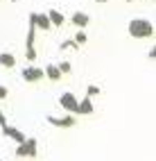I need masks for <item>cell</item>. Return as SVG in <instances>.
Returning <instances> with one entry per match:
<instances>
[{
    "instance_id": "8fae6325",
    "label": "cell",
    "mask_w": 156,
    "mask_h": 161,
    "mask_svg": "<svg viewBox=\"0 0 156 161\" xmlns=\"http://www.w3.org/2000/svg\"><path fill=\"white\" fill-rule=\"evenodd\" d=\"M43 75H45L50 82H59L61 77H64V75H61V70L57 68V64H48V66L43 68Z\"/></svg>"
},
{
    "instance_id": "9a60e30c",
    "label": "cell",
    "mask_w": 156,
    "mask_h": 161,
    "mask_svg": "<svg viewBox=\"0 0 156 161\" xmlns=\"http://www.w3.org/2000/svg\"><path fill=\"white\" fill-rule=\"evenodd\" d=\"M72 41H75L77 46H84L86 41H88V36H86V32H84V30H79L77 34H75V39H72Z\"/></svg>"
},
{
    "instance_id": "2e32d148",
    "label": "cell",
    "mask_w": 156,
    "mask_h": 161,
    "mask_svg": "<svg viewBox=\"0 0 156 161\" xmlns=\"http://www.w3.org/2000/svg\"><path fill=\"white\" fill-rule=\"evenodd\" d=\"M70 48H79L77 43H75V41H72V39H66V41H61V43H59V50H70Z\"/></svg>"
},
{
    "instance_id": "52a82bcc",
    "label": "cell",
    "mask_w": 156,
    "mask_h": 161,
    "mask_svg": "<svg viewBox=\"0 0 156 161\" xmlns=\"http://www.w3.org/2000/svg\"><path fill=\"white\" fill-rule=\"evenodd\" d=\"M3 136H9V138H14L16 143H23L25 138H27L23 132L18 130V127H12V125H5V127H3Z\"/></svg>"
},
{
    "instance_id": "ba28073f",
    "label": "cell",
    "mask_w": 156,
    "mask_h": 161,
    "mask_svg": "<svg viewBox=\"0 0 156 161\" xmlns=\"http://www.w3.org/2000/svg\"><path fill=\"white\" fill-rule=\"evenodd\" d=\"M48 14V18H50V25L52 27H64V23H66V16L59 12V9H50V12H45Z\"/></svg>"
},
{
    "instance_id": "5b68a950",
    "label": "cell",
    "mask_w": 156,
    "mask_h": 161,
    "mask_svg": "<svg viewBox=\"0 0 156 161\" xmlns=\"http://www.w3.org/2000/svg\"><path fill=\"white\" fill-rule=\"evenodd\" d=\"M20 77H23V82H29V84H36L45 77L43 75V68L41 66H25L23 73H20Z\"/></svg>"
},
{
    "instance_id": "7c38bea8",
    "label": "cell",
    "mask_w": 156,
    "mask_h": 161,
    "mask_svg": "<svg viewBox=\"0 0 156 161\" xmlns=\"http://www.w3.org/2000/svg\"><path fill=\"white\" fill-rule=\"evenodd\" d=\"M34 27L39 30H43V32H48V30H52V25H50V18H48V14H36L34 16Z\"/></svg>"
},
{
    "instance_id": "7402d4cb",
    "label": "cell",
    "mask_w": 156,
    "mask_h": 161,
    "mask_svg": "<svg viewBox=\"0 0 156 161\" xmlns=\"http://www.w3.org/2000/svg\"><path fill=\"white\" fill-rule=\"evenodd\" d=\"M124 3H133V0H124Z\"/></svg>"
},
{
    "instance_id": "4fadbf2b",
    "label": "cell",
    "mask_w": 156,
    "mask_h": 161,
    "mask_svg": "<svg viewBox=\"0 0 156 161\" xmlns=\"http://www.w3.org/2000/svg\"><path fill=\"white\" fill-rule=\"evenodd\" d=\"M0 66L3 68H14L16 66V57L12 55V52H0Z\"/></svg>"
},
{
    "instance_id": "8992f818",
    "label": "cell",
    "mask_w": 156,
    "mask_h": 161,
    "mask_svg": "<svg viewBox=\"0 0 156 161\" xmlns=\"http://www.w3.org/2000/svg\"><path fill=\"white\" fill-rule=\"evenodd\" d=\"M77 95L75 93H70V91H66V93H61L59 95V104L64 107V109L68 111V114H77Z\"/></svg>"
},
{
    "instance_id": "44dd1931",
    "label": "cell",
    "mask_w": 156,
    "mask_h": 161,
    "mask_svg": "<svg viewBox=\"0 0 156 161\" xmlns=\"http://www.w3.org/2000/svg\"><path fill=\"white\" fill-rule=\"evenodd\" d=\"M95 3H97V5H104V3H107V0H95Z\"/></svg>"
},
{
    "instance_id": "603a6c76",
    "label": "cell",
    "mask_w": 156,
    "mask_h": 161,
    "mask_svg": "<svg viewBox=\"0 0 156 161\" xmlns=\"http://www.w3.org/2000/svg\"><path fill=\"white\" fill-rule=\"evenodd\" d=\"M12 3H18V0H12Z\"/></svg>"
},
{
    "instance_id": "cb8c5ba5",
    "label": "cell",
    "mask_w": 156,
    "mask_h": 161,
    "mask_svg": "<svg viewBox=\"0 0 156 161\" xmlns=\"http://www.w3.org/2000/svg\"><path fill=\"white\" fill-rule=\"evenodd\" d=\"M0 161H3V159H0Z\"/></svg>"
},
{
    "instance_id": "30bf717a",
    "label": "cell",
    "mask_w": 156,
    "mask_h": 161,
    "mask_svg": "<svg viewBox=\"0 0 156 161\" xmlns=\"http://www.w3.org/2000/svg\"><path fill=\"white\" fill-rule=\"evenodd\" d=\"M72 25H75V27H79V30H84L88 23H91V16L86 14V12H75V14H72Z\"/></svg>"
},
{
    "instance_id": "ac0fdd59",
    "label": "cell",
    "mask_w": 156,
    "mask_h": 161,
    "mask_svg": "<svg viewBox=\"0 0 156 161\" xmlns=\"http://www.w3.org/2000/svg\"><path fill=\"white\" fill-rule=\"evenodd\" d=\"M7 95H9V89L0 84V100H7Z\"/></svg>"
},
{
    "instance_id": "9c48e42d",
    "label": "cell",
    "mask_w": 156,
    "mask_h": 161,
    "mask_svg": "<svg viewBox=\"0 0 156 161\" xmlns=\"http://www.w3.org/2000/svg\"><path fill=\"white\" fill-rule=\"evenodd\" d=\"M95 111V107H93V100L91 98H84L77 102V116H91Z\"/></svg>"
},
{
    "instance_id": "e0dca14e",
    "label": "cell",
    "mask_w": 156,
    "mask_h": 161,
    "mask_svg": "<svg viewBox=\"0 0 156 161\" xmlns=\"http://www.w3.org/2000/svg\"><path fill=\"white\" fill-rule=\"evenodd\" d=\"M57 68L61 70V75H68V73H72V64L70 61H61V64H57Z\"/></svg>"
},
{
    "instance_id": "d6986e66",
    "label": "cell",
    "mask_w": 156,
    "mask_h": 161,
    "mask_svg": "<svg viewBox=\"0 0 156 161\" xmlns=\"http://www.w3.org/2000/svg\"><path fill=\"white\" fill-rule=\"evenodd\" d=\"M5 125H7V118H5L3 111H0V127H5Z\"/></svg>"
},
{
    "instance_id": "3957f363",
    "label": "cell",
    "mask_w": 156,
    "mask_h": 161,
    "mask_svg": "<svg viewBox=\"0 0 156 161\" xmlns=\"http://www.w3.org/2000/svg\"><path fill=\"white\" fill-rule=\"evenodd\" d=\"M34 41H36V27L29 25L27 27V36H25V59L27 61H36V48H34Z\"/></svg>"
},
{
    "instance_id": "5bb4252c",
    "label": "cell",
    "mask_w": 156,
    "mask_h": 161,
    "mask_svg": "<svg viewBox=\"0 0 156 161\" xmlns=\"http://www.w3.org/2000/svg\"><path fill=\"white\" fill-rule=\"evenodd\" d=\"M97 95H100V86H95V84H88V86H86V98H97Z\"/></svg>"
},
{
    "instance_id": "7a4b0ae2",
    "label": "cell",
    "mask_w": 156,
    "mask_h": 161,
    "mask_svg": "<svg viewBox=\"0 0 156 161\" xmlns=\"http://www.w3.org/2000/svg\"><path fill=\"white\" fill-rule=\"evenodd\" d=\"M36 152H39V143H36V138H32V136H27L23 143H18L16 145V157L18 159H32V157H36Z\"/></svg>"
},
{
    "instance_id": "ffe728a7",
    "label": "cell",
    "mask_w": 156,
    "mask_h": 161,
    "mask_svg": "<svg viewBox=\"0 0 156 161\" xmlns=\"http://www.w3.org/2000/svg\"><path fill=\"white\" fill-rule=\"evenodd\" d=\"M147 57H149V59H156V48H152V50L147 52Z\"/></svg>"
},
{
    "instance_id": "6da1fadb",
    "label": "cell",
    "mask_w": 156,
    "mask_h": 161,
    "mask_svg": "<svg viewBox=\"0 0 156 161\" xmlns=\"http://www.w3.org/2000/svg\"><path fill=\"white\" fill-rule=\"evenodd\" d=\"M127 30L133 39H152L154 36V23L147 18H131Z\"/></svg>"
},
{
    "instance_id": "277c9868",
    "label": "cell",
    "mask_w": 156,
    "mask_h": 161,
    "mask_svg": "<svg viewBox=\"0 0 156 161\" xmlns=\"http://www.w3.org/2000/svg\"><path fill=\"white\" fill-rule=\"evenodd\" d=\"M45 120H48L52 127H59V130H70V127L77 125V118L72 116V114L61 116V118H57V116H45Z\"/></svg>"
}]
</instances>
